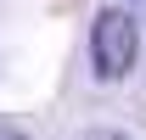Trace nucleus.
Returning a JSON list of instances; mask_svg holds the SVG:
<instances>
[{"label": "nucleus", "instance_id": "obj_2", "mask_svg": "<svg viewBox=\"0 0 146 140\" xmlns=\"http://www.w3.org/2000/svg\"><path fill=\"white\" fill-rule=\"evenodd\" d=\"M84 140H129V135H118V129H90Z\"/></svg>", "mask_w": 146, "mask_h": 140}, {"label": "nucleus", "instance_id": "obj_3", "mask_svg": "<svg viewBox=\"0 0 146 140\" xmlns=\"http://www.w3.org/2000/svg\"><path fill=\"white\" fill-rule=\"evenodd\" d=\"M0 140H28L23 129H11V123H0Z\"/></svg>", "mask_w": 146, "mask_h": 140}, {"label": "nucleus", "instance_id": "obj_4", "mask_svg": "<svg viewBox=\"0 0 146 140\" xmlns=\"http://www.w3.org/2000/svg\"><path fill=\"white\" fill-rule=\"evenodd\" d=\"M135 11H146V0H135Z\"/></svg>", "mask_w": 146, "mask_h": 140}, {"label": "nucleus", "instance_id": "obj_1", "mask_svg": "<svg viewBox=\"0 0 146 140\" xmlns=\"http://www.w3.org/2000/svg\"><path fill=\"white\" fill-rule=\"evenodd\" d=\"M135 56H141V22H135V11H124V6H101L96 22H90V62H96V79H107V84L129 79Z\"/></svg>", "mask_w": 146, "mask_h": 140}]
</instances>
